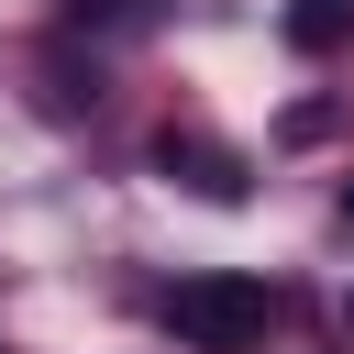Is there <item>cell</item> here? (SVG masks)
Segmentation results:
<instances>
[{
    "instance_id": "cell-1",
    "label": "cell",
    "mask_w": 354,
    "mask_h": 354,
    "mask_svg": "<svg viewBox=\"0 0 354 354\" xmlns=\"http://www.w3.org/2000/svg\"><path fill=\"white\" fill-rule=\"evenodd\" d=\"M288 321V299L266 288V277H232V266H210V277H177L166 288V332L188 343V354H266V332Z\"/></svg>"
},
{
    "instance_id": "cell-2",
    "label": "cell",
    "mask_w": 354,
    "mask_h": 354,
    "mask_svg": "<svg viewBox=\"0 0 354 354\" xmlns=\"http://www.w3.org/2000/svg\"><path fill=\"white\" fill-rule=\"evenodd\" d=\"M155 177H166V188H188V199H221V210H232V199L254 188L232 144H210V133H177V122L155 133Z\"/></svg>"
},
{
    "instance_id": "cell-3",
    "label": "cell",
    "mask_w": 354,
    "mask_h": 354,
    "mask_svg": "<svg viewBox=\"0 0 354 354\" xmlns=\"http://www.w3.org/2000/svg\"><path fill=\"white\" fill-rule=\"evenodd\" d=\"M122 11H144V0H66V22H122Z\"/></svg>"
},
{
    "instance_id": "cell-4",
    "label": "cell",
    "mask_w": 354,
    "mask_h": 354,
    "mask_svg": "<svg viewBox=\"0 0 354 354\" xmlns=\"http://www.w3.org/2000/svg\"><path fill=\"white\" fill-rule=\"evenodd\" d=\"M332 221H343V232H354V177H343V199H332Z\"/></svg>"
},
{
    "instance_id": "cell-5",
    "label": "cell",
    "mask_w": 354,
    "mask_h": 354,
    "mask_svg": "<svg viewBox=\"0 0 354 354\" xmlns=\"http://www.w3.org/2000/svg\"><path fill=\"white\" fill-rule=\"evenodd\" d=\"M299 11H354V0H299Z\"/></svg>"
},
{
    "instance_id": "cell-6",
    "label": "cell",
    "mask_w": 354,
    "mask_h": 354,
    "mask_svg": "<svg viewBox=\"0 0 354 354\" xmlns=\"http://www.w3.org/2000/svg\"><path fill=\"white\" fill-rule=\"evenodd\" d=\"M343 321H354V299H343Z\"/></svg>"
}]
</instances>
